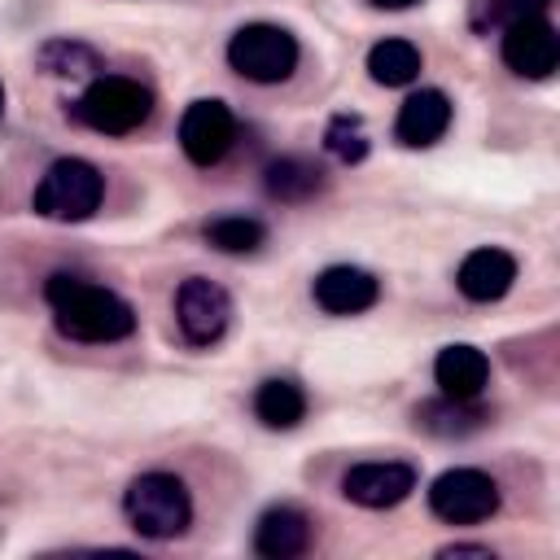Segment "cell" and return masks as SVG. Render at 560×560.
Instances as JSON below:
<instances>
[{
    "label": "cell",
    "mask_w": 560,
    "mask_h": 560,
    "mask_svg": "<svg viewBox=\"0 0 560 560\" xmlns=\"http://www.w3.org/2000/svg\"><path fill=\"white\" fill-rule=\"evenodd\" d=\"M44 302L52 311L57 332L70 341L105 346V341H122L136 332V306L127 298H118L114 289L92 284L83 276L52 271L44 280Z\"/></svg>",
    "instance_id": "obj_1"
},
{
    "label": "cell",
    "mask_w": 560,
    "mask_h": 560,
    "mask_svg": "<svg viewBox=\"0 0 560 560\" xmlns=\"http://www.w3.org/2000/svg\"><path fill=\"white\" fill-rule=\"evenodd\" d=\"M122 512L140 538L166 542L192 525V494L175 472H140L122 494Z\"/></svg>",
    "instance_id": "obj_2"
},
{
    "label": "cell",
    "mask_w": 560,
    "mask_h": 560,
    "mask_svg": "<svg viewBox=\"0 0 560 560\" xmlns=\"http://www.w3.org/2000/svg\"><path fill=\"white\" fill-rule=\"evenodd\" d=\"M101 197H105V175L88 158H57L39 175L31 206L52 223H83L101 210Z\"/></svg>",
    "instance_id": "obj_3"
},
{
    "label": "cell",
    "mask_w": 560,
    "mask_h": 560,
    "mask_svg": "<svg viewBox=\"0 0 560 560\" xmlns=\"http://www.w3.org/2000/svg\"><path fill=\"white\" fill-rule=\"evenodd\" d=\"M83 127L101 131V136H127L136 131L140 122H149L153 114V92L140 83V79H127V74H96L88 83V92L74 101L70 109Z\"/></svg>",
    "instance_id": "obj_4"
},
{
    "label": "cell",
    "mask_w": 560,
    "mask_h": 560,
    "mask_svg": "<svg viewBox=\"0 0 560 560\" xmlns=\"http://www.w3.org/2000/svg\"><path fill=\"white\" fill-rule=\"evenodd\" d=\"M298 39L271 22H249L228 39V66L249 83H284L298 70Z\"/></svg>",
    "instance_id": "obj_5"
},
{
    "label": "cell",
    "mask_w": 560,
    "mask_h": 560,
    "mask_svg": "<svg viewBox=\"0 0 560 560\" xmlns=\"http://www.w3.org/2000/svg\"><path fill=\"white\" fill-rule=\"evenodd\" d=\"M429 512L446 525H477L499 512V481L481 468H446L429 486Z\"/></svg>",
    "instance_id": "obj_6"
},
{
    "label": "cell",
    "mask_w": 560,
    "mask_h": 560,
    "mask_svg": "<svg viewBox=\"0 0 560 560\" xmlns=\"http://www.w3.org/2000/svg\"><path fill=\"white\" fill-rule=\"evenodd\" d=\"M175 324L188 346H214L232 324V298L206 276H188L175 293Z\"/></svg>",
    "instance_id": "obj_7"
},
{
    "label": "cell",
    "mask_w": 560,
    "mask_h": 560,
    "mask_svg": "<svg viewBox=\"0 0 560 560\" xmlns=\"http://www.w3.org/2000/svg\"><path fill=\"white\" fill-rule=\"evenodd\" d=\"M503 66L521 79H551L560 66V35L547 18H512L503 26Z\"/></svg>",
    "instance_id": "obj_8"
},
{
    "label": "cell",
    "mask_w": 560,
    "mask_h": 560,
    "mask_svg": "<svg viewBox=\"0 0 560 560\" xmlns=\"http://www.w3.org/2000/svg\"><path fill=\"white\" fill-rule=\"evenodd\" d=\"M236 140V118L223 101H192L179 118V149L192 166H214Z\"/></svg>",
    "instance_id": "obj_9"
},
{
    "label": "cell",
    "mask_w": 560,
    "mask_h": 560,
    "mask_svg": "<svg viewBox=\"0 0 560 560\" xmlns=\"http://www.w3.org/2000/svg\"><path fill=\"white\" fill-rule=\"evenodd\" d=\"M416 490V468L402 459H372L354 464L341 477V494L359 508H394Z\"/></svg>",
    "instance_id": "obj_10"
},
{
    "label": "cell",
    "mask_w": 560,
    "mask_h": 560,
    "mask_svg": "<svg viewBox=\"0 0 560 560\" xmlns=\"http://www.w3.org/2000/svg\"><path fill=\"white\" fill-rule=\"evenodd\" d=\"M311 298L319 311L328 315H359L368 306H376L381 298V280L363 267H350V262H337V267H324L311 284Z\"/></svg>",
    "instance_id": "obj_11"
},
{
    "label": "cell",
    "mask_w": 560,
    "mask_h": 560,
    "mask_svg": "<svg viewBox=\"0 0 560 560\" xmlns=\"http://www.w3.org/2000/svg\"><path fill=\"white\" fill-rule=\"evenodd\" d=\"M446 127H451V101H446V92L420 88V92H411L398 105L394 140L407 144V149H429V144H438L446 136Z\"/></svg>",
    "instance_id": "obj_12"
},
{
    "label": "cell",
    "mask_w": 560,
    "mask_h": 560,
    "mask_svg": "<svg viewBox=\"0 0 560 560\" xmlns=\"http://www.w3.org/2000/svg\"><path fill=\"white\" fill-rule=\"evenodd\" d=\"M455 284L468 302H499L516 284V258L499 245H481V249L464 254V262L455 271Z\"/></svg>",
    "instance_id": "obj_13"
},
{
    "label": "cell",
    "mask_w": 560,
    "mask_h": 560,
    "mask_svg": "<svg viewBox=\"0 0 560 560\" xmlns=\"http://www.w3.org/2000/svg\"><path fill=\"white\" fill-rule=\"evenodd\" d=\"M311 547V516L302 508H289V503H276L258 516L254 525V551L267 556V560H293Z\"/></svg>",
    "instance_id": "obj_14"
},
{
    "label": "cell",
    "mask_w": 560,
    "mask_h": 560,
    "mask_svg": "<svg viewBox=\"0 0 560 560\" xmlns=\"http://www.w3.org/2000/svg\"><path fill=\"white\" fill-rule=\"evenodd\" d=\"M433 381L442 385L446 398H477L490 381V359L477 346H446L433 359Z\"/></svg>",
    "instance_id": "obj_15"
},
{
    "label": "cell",
    "mask_w": 560,
    "mask_h": 560,
    "mask_svg": "<svg viewBox=\"0 0 560 560\" xmlns=\"http://www.w3.org/2000/svg\"><path fill=\"white\" fill-rule=\"evenodd\" d=\"M254 416L267 424V429H298L302 416H306V394L298 381L289 376H267L258 389H254Z\"/></svg>",
    "instance_id": "obj_16"
},
{
    "label": "cell",
    "mask_w": 560,
    "mask_h": 560,
    "mask_svg": "<svg viewBox=\"0 0 560 560\" xmlns=\"http://www.w3.org/2000/svg\"><path fill=\"white\" fill-rule=\"evenodd\" d=\"M490 416L477 407V398H438V402H420L416 407V424L433 438H464V433H477Z\"/></svg>",
    "instance_id": "obj_17"
},
{
    "label": "cell",
    "mask_w": 560,
    "mask_h": 560,
    "mask_svg": "<svg viewBox=\"0 0 560 560\" xmlns=\"http://www.w3.org/2000/svg\"><path fill=\"white\" fill-rule=\"evenodd\" d=\"M262 188H267L276 201H306V197H315V192L324 188V171H319L311 158L289 153V158L267 162V171H262Z\"/></svg>",
    "instance_id": "obj_18"
},
{
    "label": "cell",
    "mask_w": 560,
    "mask_h": 560,
    "mask_svg": "<svg viewBox=\"0 0 560 560\" xmlns=\"http://www.w3.org/2000/svg\"><path fill=\"white\" fill-rule=\"evenodd\" d=\"M424 57L411 39H381L368 48V74L381 83V88H407L416 83Z\"/></svg>",
    "instance_id": "obj_19"
},
{
    "label": "cell",
    "mask_w": 560,
    "mask_h": 560,
    "mask_svg": "<svg viewBox=\"0 0 560 560\" xmlns=\"http://www.w3.org/2000/svg\"><path fill=\"white\" fill-rule=\"evenodd\" d=\"M35 66L52 79H88L101 70V57L96 48H88L83 39H48L39 52H35Z\"/></svg>",
    "instance_id": "obj_20"
},
{
    "label": "cell",
    "mask_w": 560,
    "mask_h": 560,
    "mask_svg": "<svg viewBox=\"0 0 560 560\" xmlns=\"http://www.w3.org/2000/svg\"><path fill=\"white\" fill-rule=\"evenodd\" d=\"M201 236L223 254H254L267 241V223L249 219V214H219L201 228Z\"/></svg>",
    "instance_id": "obj_21"
},
{
    "label": "cell",
    "mask_w": 560,
    "mask_h": 560,
    "mask_svg": "<svg viewBox=\"0 0 560 560\" xmlns=\"http://www.w3.org/2000/svg\"><path fill=\"white\" fill-rule=\"evenodd\" d=\"M324 149L337 158V162H363L368 158V131H363V118L359 114H332L328 127H324Z\"/></svg>",
    "instance_id": "obj_22"
},
{
    "label": "cell",
    "mask_w": 560,
    "mask_h": 560,
    "mask_svg": "<svg viewBox=\"0 0 560 560\" xmlns=\"http://www.w3.org/2000/svg\"><path fill=\"white\" fill-rule=\"evenodd\" d=\"M551 9V0H494L490 4V18H542Z\"/></svg>",
    "instance_id": "obj_23"
},
{
    "label": "cell",
    "mask_w": 560,
    "mask_h": 560,
    "mask_svg": "<svg viewBox=\"0 0 560 560\" xmlns=\"http://www.w3.org/2000/svg\"><path fill=\"white\" fill-rule=\"evenodd\" d=\"M438 556H481V560H490L494 551H490V547H481V542H451V547H442Z\"/></svg>",
    "instance_id": "obj_24"
},
{
    "label": "cell",
    "mask_w": 560,
    "mask_h": 560,
    "mask_svg": "<svg viewBox=\"0 0 560 560\" xmlns=\"http://www.w3.org/2000/svg\"><path fill=\"white\" fill-rule=\"evenodd\" d=\"M376 9H411V4H420V0H372Z\"/></svg>",
    "instance_id": "obj_25"
},
{
    "label": "cell",
    "mask_w": 560,
    "mask_h": 560,
    "mask_svg": "<svg viewBox=\"0 0 560 560\" xmlns=\"http://www.w3.org/2000/svg\"><path fill=\"white\" fill-rule=\"evenodd\" d=\"M0 114H4V88H0Z\"/></svg>",
    "instance_id": "obj_26"
}]
</instances>
